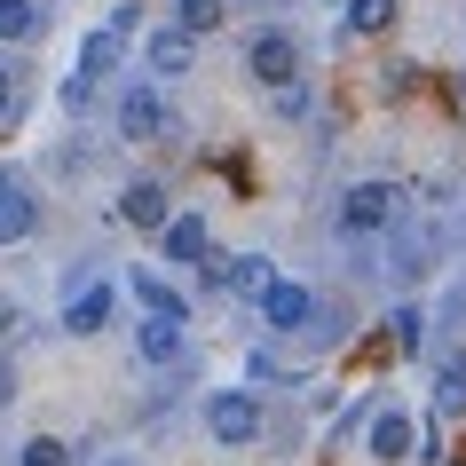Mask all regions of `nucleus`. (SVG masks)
<instances>
[{
    "mask_svg": "<svg viewBox=\"0 0 466 466\" xmlns=\"http://www.w3.org/2000/svg\"><path fill=\"white\" fill-rule=\"evenodd\" d=\"M246 72L261 79V87H277V96H285V87H300V40L285 25H261L246 40Z\"/></svg>",
    "mask_w": 466,
    "mask_h": 466,
    "instance_id": "f257e3e1",
    "label": "nucleus"
},
{
    "mask_svg": "<svg viewBox=\"0 0 466 466\" xmlns=\"http://www.w3.org/2000/svg\"><path fill=\"white\" fill-rule=\"evenodd\" d=\"M206 435H214V451H246V442L261 435V403H253L246 388L206 395Z\"/></svg>",
    "mask_w": 466,
    "mask_h": 466,
    "instance_id": "f03ea898",
    "label": "nucleus"
},
{
    "mask_svg": "<svg viewBox=\"0 0 466 466\" xmlns=\"http://www.w3.org/2000/svg\"><path fill=\"white\" fill-rule=\"evenodd\" d=\"M395 182H356V190H340V238H380L395 221Z\"/></svg>",
    "mask_w": 466,
    "mask_h": 466,
    "instance_id": "7ed1b4c3",
    "label": "nucleus"
},
{
    "mask_svg": "<svg viewBox=\"0 0 466 466\" xmlns=\"http://www.w3.org/2000/svg\"><path fill=\"white\" fill-rule=\"evenodd\" d=\"M111 309H119V293H111V285H103V277H87V285H72V293H64V332H72V340H96L103 324H111Z\"/></svg>",
    "mask_w": 466,
    "mask_h": 466,
    "instance_id": "20e7f679",
    "label": "nucleus"
},
{
    "mask_svg": "<svg viewBox=\"0 0 466 466\" xmlns=\"http://www.w3.org/2000/svg\"><path fill=\"white\" fill-rule=\"evenodd\" d=\"M174 127V111H167V96L150 87V79H135L119 96V143H150V135H167Z\"/></svg>",
    "mask_w": 466,
    "mask_h": 466,
    "instance_id": "39448f33",
    "label": "nucleus"
},
{
    "mask_svg": "<svg viewBox=\"0 0 466 466\" xmlns=\"http://www.w3.org/2000/svg\"><path fill=\"white\" fill-rule=\"evenodd\" d=\"M364 435H371V442H364L371 459H388V466H395V459H411V451H419V419L403 411V403H380Z\"/></svg>",
    "mask_w": 466,
    "mask_h": 466,
    "instance_id": "423d86ee",
    "label": "nucleus"
},
{
    "mask_svg": "<svg viewBox=\"0 0 466 466\" xmlns=\"http://www.w3.org/2000/svg\"><path fill=\"white\" fill-rule=\"evenodd\" d=\"M261 317H269L277 332H309V317H324V309H317V293H309V285H293V277H277L269 293H261Z\"/></svg>",
    "mask_w": 466,
    "mask_h": 466,
    "instance_id": "0eeeda50",
    "label": "nucleus"
},
{
    "mask_svg": "<svg viewBox=\"0 0 466 466\" xmlns=\"http://www.w3.org/2000/svg\"><path fill=\"white\" fill-rule=\"evenodd\" d=\"M119 214L135 221V229H158L167 238V221H174V198H167V182H150V174H135L119 190Z\"/></svg>",
    "mask_w": 466,
    "mask_h": 466,
    "instance_id": "6e6552de",
    "label": "nucleus"
},
{
    "mask_svg": "<svg viewBox=\"0 0 466 466\" xmlns=\"http://www.w3.org/2000/svg\"><path fill=\"white\" fill-rule=\"evenodd\" d=\"M190 56H198V40L182 25H158L150 32V48H143V64H150V79H182L190 72Z\"/></svg>",
    "mask_w": 466,
    "mask_h": 466,
    "instance_id": "1a4fd4ad",
    "label": "nucleus"
},
{
    "mask_svg": "<svg viewBox=\"0 0 466 466\" xmlns=\"http://www.w3.org/2000/svg\"><path fill=\"white\" fill-rule=\"evenodd\" d=\"M127 285H135V300H143V317H150V324H182V317H190V300L174 293V285H167L158 269H150V261H143L135 277H127Z\"/></svg>",
    "mask_w": 466,
    "mask_h": 466,
    "instance_id": "9d476101",
    "label": "nucleus"
},
{
    "mask_svg": "<svg viewBox=\"0 0 466 466\" xmlns=\"http://www.w3.org/2000/svg\"><path fill=\"white\" fill-rule=\"evenodd\" d=\"M32 229H40V198H32L16 174H0V246H8V238H32Z\"/></svg>",
    "mask_w": 466,
    "mask_h": 466,
    "instance_id": "9b49d317",
    "label": "nucleus"
},
{
    "mask_svg": "<svg viewBox=\"0 0 466 466\" xmlns=\"http://www.w3.org/2000/svg\"><path fill=\"white\" fill-rule=\"evenodd\" d=\"M158 253H167L174 269H206V221H198V214H174L167 238H158Z\"/></svg>",
    "mask_w": 466,
    "mask_h": 466,
    "instance_id": "f8f14e48",
    "label": "nucleus"
},
{
    "mask_svg": "<svg viewBox=\"0 0 466 466\" xmlns=\"http://www.w3.org/2000/svg\"><path fill=\"white\" fill-rule=\"evenodd\" d=\"M119 48H127V40H119V32H87V40H79V79H87V87H103V79H111V72H119Z\"/></svg>",
    "mask_w": 466,
    "mask_h": 466,
    "instance_id": "ddd939ff",
    "label": "nucleus"
},
{
    "mask_svg": "<svg viewBox=\"0 0 466 466\" xmlns=\"http://www.w3.org/2000/svg\"><path fill=\"white\" fill-rule=\"evenodd\" d=\"M206 277H214V285H229V293H269V285H277L261 253H238V261H221V269H206Z\"/></svg>",
    "mask_w": 466,
    "mask_h": 466,
    "instance_id": "4468645a",
    "label": "nucleus"
},
{
    "mask_svg": "<svg viewBox=\"0 0 466 466\" xmlns=\"http://www.w3.org/2000/svg\"><path fill=\"white\" fill-rule=\"evenodd\" d=\"M135 356L143 364H182V324H135Z\"/></svg>",
    "mask_w": 466,
    "mask_h": 466,
    "instance_id": "2eb2a0df",
    "label": "nucleus"
},
{
    "mask_svg": "<svg viewBox=\"0 0 466 466\" xmlns=\"http://www.w3.org/2000/svg\"><path fill=\"white\" fill-rule=\"evenodd\" d=\"M40 25H48V8H40V0H0V40H32Z\"/></svg>",
    "mask_w": 466,
    "mask_h": 466,
    "instance_id": "dca6fc26",
    "label": "nucleus"
},
{
    "mask_svg": "<svg viewBox=\"0 0 466 466\" xmlns=\"http://www.w3.org/2000/svg\"><path fill=\"white\" fill-rule=\"evenodd\" d=\"M79 459V442H64V435H32V442H16V466H72Z\"/></svg>",
    "mask_w": 466,
    "mask_h": 466,
    "instance_id": "f3484780",
    "label": "nucleus"
},
{
    "mask_svg": "<svg viewBox=\"0 0 466 466\" xmlns=\"http://www.w3.org/2000/svg\"><path fill=\"white\" fill-rule=\"evenodd\" d=\"M340 16H348V32H364V40H380V32L395 25V0H348Z\"/></svg>",
    "mask_w": 466,
    "mask_h": 466,
    "instance_id": "a211bd4d",
    "label": "nucleus"
},
{
    "mask_svg": "<svg viewBox=\"0 0 466 466\" xmlns=\"http://www.w3.org/2000/svg\"><path fill=\"white\" fill-rule=\"evenodd\" d=\"M221 16H229V0H174V25L190 32V40H198V32H214Z\"/></svg>",
    "mask_w": 466,
    "mask_h": 466,
    "instance_id": "6ab92c4d",
    "label": "nucleus"
},
{
    "mask_svg": "<svg viewBox=\"0 0 466 466\" xmlns=\"http://www.w3.org/2000/svg\"><path fill=\"white\" fill-rule=\"evenodd\" d=\"M388 332H395V348H403V356H411V348L427 340V324H419V309H395V317H388Z\"/></svg>",
    "mask_w": 466,
    "mask_h": 466,
    "instance_id": "aec40b11",
    "label": "nucleus"
},
{
    "mask_svg": "<svg viewBox=\"0 0 466 466\" xmlns=\"http://www.w3.org/2000/svg\"><path fill=\"white\" fill-rule=\"evenodd\" d=\"M103 32H119V40H135V32H143V0H119V8L103 16Z\"/></svg>",
    "mask_w": 466,
    "mask_h": 466,
    "instance_id": "412c9836",
    "label": "nucleus"
},
{
    "mask_svg": "<svg viewBox=\"0 0 466 466\" xmlns=\"http://www.w3.org/2000/svg\"><path fill=\"white\" fill-rule=\"evenodd\" d=\"M16 111V87H8V64H0V119Z\"/></svg>",
    "mask_w": 466,
    "mask_h": 466,
    "instance_id": "4be33fe9",
    "label": "nucleus"
},
{
    "mask_svg": "<svg viewBox=\"0 0 466 466\" xmlns=\"http://www.w3.org/2000/svg\"><path fill=\"white\" fill-rule=\"evenodd\" d=\"M0 332H16V300H0Z\"/></svg>",
    "mask_w": 466,
    "mask_h": 466,
    "instance_id": "5701e85b",
    "label": "nucleus"
},
{
    "mask_svg": "<svg viewBox=\"0 0 466 466\" xmlns=\"http://www.w3.org/2000/svg\"><path fill=\"white\" fill-rule=\"evenodd\" d=\"M0 403H8V371H0Z\"/></svg>",
    "mask_w": 466,
    "mask_h": 466,
    "instance_id": "b1692460",
    "label": "nucleus"
},
{
    "mask_svg": "<svg viewBox=\"0 0 466 466\" xmlns=\"http://www.w3.org/2000/svg\"><path fill=\"white\" fill-rule=\"evenodd\" d=\"M459 96H466V79H459Z\"/></svg>",
    "mask_w": 466,
    "mask_h": 466,
    "instance_id": "393cba45",
    "label": "nucleus"
},
{
    "mask_svg": "<svg viewBox=\"0 0 466 466\" xmlns=\"http://www.w3.org/2000/svg\"><path fill=\"white\" fill-rule=\"evenodd\" d=\"M111 466H127V459H111Z\"/></svg>",
    "mask_w": 466,
    "mask_h": 466,
    "instance_id": "a878e982",
    "label": "nucleus"
}]
</instances>
